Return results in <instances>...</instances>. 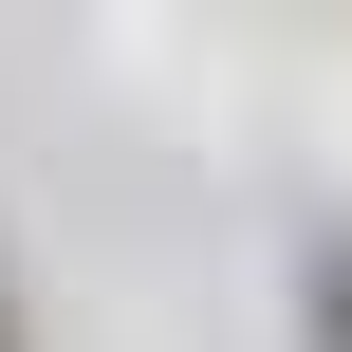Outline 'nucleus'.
<instances>
[{"mask_svg":"<svg viewBox=\"0 0 352 352\" xmlns=\"http://www.w3.org/2000/svg\"><path fill=\"white\" fill-rule=\"evenodd\" d=\"M297 278H316V334L352 352V223H316V241H297Z\"/></svg>","mask_w":352,"mask_h":352,"instance_id":"nucleus-1","label":"nucleus"},{"mask_svg":"<svg viewBox=\"0 0 352 352\" xmlns=\"http://www.w3.org/2000/svg\"><path fill=\"white\" fill-rule=\"evenodd\" d=\"M0 352H19V297H0Z\"/></svg>","mask_w":352,"mask_h":352,"instance_id":"nucleus-2","label":"nucleus"}]
</instances>
